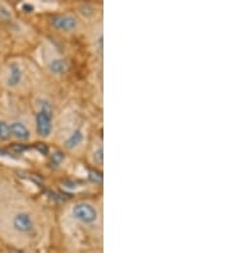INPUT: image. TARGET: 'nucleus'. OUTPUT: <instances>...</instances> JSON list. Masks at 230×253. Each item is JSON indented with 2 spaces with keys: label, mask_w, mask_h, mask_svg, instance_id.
<instances>
[{
  "label": "nucleus",
  "mask_w": 230,
  "mask_h": 253,
  "mask_svg": "<svg viewBox=\"0 0 230 253\" xmlns=\"http://www.w3.org/2000/svg\"><path fill=\"white\" fill-rule=\"evenodd\" d=\"M0 216L3 222L19 237H35L37 234V219L34 209L25 205L13 204L4 207Z\"/></svg>",
  "instance_id": "f257e3e1"
},
{
  "label": "nucleus",
  "mask_w": 230,
  "mask_h": 253,
  "mask_svg": "<svg viewBox=\"0 0 230 253\" xmlns=\"http://www.w3.org/2000/svg\"><path fill=\"white\" fill-rule=\"evenodd\" d=\"M35 130L40 138L47 139L54 133V106L47 99H40L37 101L35 111Z\"/></svg>",
  "instance_id": "f03ea898"
},
{
  "label": "nucleus",
  "mask_w": 230,
  "mask_h": 253,
  "mask_svg": "<svg viewBox=\"0 0 230 253\" xmlns=\"http://www.w3.org/2000/svg\"><path fill=\"white\" fill-rule=\"evenodd\" d=\"M69 213L77 224L87 226V228L96 226L101 219V213H100L98 207L90 201H80V202L72 205Z\"/></svg>",
  "instance_id": "7ed1b4c3"
},
{
  "label": "nucleus",
  "mask_w": 230,
  "mask_h": 253,
  "mask_svg": "<svg viewBox=\"0 0 230 253\" xmlns=\"http://www.w3.org/2000/svg\"><path fill=\"white\" fill-rule=\"evenodd\" d=\"M26 81V69L21 60L13 59L4 65L1 72V84L10 91H17L23 87Z\"/></svg>",
  "instance_id": "20e7f679"
},
{
  "label": "nucleus",
  "mask_w": 230,
  "mask_h": 253,
  "mask_svg": "<svg viewBox=\"0 0 230 253\" xmlns=\"http://www.w3.org/2000/svg\"><path fill=\"white\" fill-rule=\"evenodd\" d=\"M50 25L54 30L63 34H72L80 30L81 22L74 14L71 13H63V14H55L50 18Z\"/></svg>",
  "instance_id": "39448f33"
},
{
  "label": "nucleus",
  "mask_w": 230,
  "mask_h": 253,
  "mask_svg": "<svg viewBox=\"0 0 230 253\" xmlns=\"http://www.w3.org/2000/svg\"><path fill=\"white\" fill-rule=\"evenodd\" d=\"M46 68L54 76H63L68 71V62L55 51H50L49 56L46 58Z\"/></svg>",
  "instance_id": "423d86ee"
},
{
  "label": "nucleus",
  "mask_w": 230,
  "mask_h": 253,
  "mask_svg": "<svg viewBox=\"0 0 230 253\" xmlns=\"http://www.w3.org/2000/svg\"><path fill=\"white\" fill-rule=\"evenodd\" d=\"M9 126H10V136H12V138L17 139V141L26 142V141L31 139V137H32L31 128L28 126V124L25 123V122H22V121L9 122Z\"/></svg>",
  "instance_id": "0eeeda50"
},
{
  "label": "nucleus",
  "mask_w": 230,
  "mask_h": 253,
  "mask_svg": "<svg viewBox=\"0 0 230 253\" xmlns=\"http://www.w3.org/2000/svg\"><path fill=\"white\" fill-rule=\"evenodd\" d=\"M85 141V132L82 128H74L67 137H65L63 146L69 151H76L81 146L83 145Z\"/></svg>",
  "instance_id": "6e6552de"
},
{
  "label": "nucleus",
  "mask_w": 230,
  "mask_h": 253,
  "mask_svg": "<svg viewBox=\"0 0 230 253\" xmlns=\"http://www.w3.org/2000/svg\"><path fill=\"white\" fill-rule=\"evenodd\" d=\"M92 46H93V53L102 59V53H104V35H102V30L100 28L97 34H93L92 37Z\"/></svg>",
  "instance_id": "1a4fd4ad"
},
{
  "label": "nucleus",
  "mask_w": 230,
  "mask_h": 253,
  "mask_svg": "<svg viewBox=\"0 0 230 253\" xmlns=\"http://www.w3.org/2000/svg\"><path fill=\"white\" fill-rule=\"evenodd\" d=\"M91 160L98 168H101L104 165V147H102L101 143H98V146L93 148V151L91 154Z\"/></svg>",
  "instance_id": "9d476101"
},
{
  "label": "nucleus",
  "mask_w": 230,
  "mask_h": 253,
  "mask_svg": "<svg viewBox=\"0 0 230 253\" xmlns=\"http://www.w3.org/2000/svg\"><path fill=\"white\" fill-rule=\"evenodd\" d=\"M10 138H12V136H10L9 122H6L3 119V121H0V141L1 142H6Z\"/></svg>",
  "instance_id": "9b49d317"
},
{
  "label": "nucleus",
  "mask_w": 230,
  "mask_h": 253,
  "mask_svg": "<svg viewBox=\"0 0 230 253\" xmlns=\"http://www.w3.org/2000/svg\"><path fill=\"white\" fill-rule=\"evenodd\" d=\"M13 17V13L10 8L6 4L0 3V18L1 19H10Z\"/></svg>",
  "instance_id": "f8f14e48"
},
{
  "label": "nucleus",
  "mask_w": 230,
  "mask_h": 253,
  "mask_svg": "<svg viewBox=\"0 0 230 253\" xmlns=\"http://www.w3.org/2000/svg\"><path fill=\"white\" fill-rule=\"evenodd\" d=\"M6 253H30L27 250H23V248H10Z\"/></svg>",
  "instance_id": "ddd939ff"
}]
</instances>
